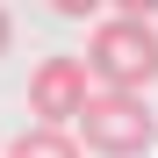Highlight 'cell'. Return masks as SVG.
Returning <instances> with one entry per match:
<instances>
[{
  "instance_id": "6da1fadb",
  "label": "cell",
  "mask_w": 158,
  "mask_h": 158,
  "mask_svg": "<svg viewBox=\"0 0 158 158\" xmlns=\"http://www.w3.org/2000/svg\"><path fill=\"white\" fill-rule=\"evenodd\" d=\"M86 79H94V94H151V79H158V22L144 7H122L108 22H94V36H86Z\"/></svg>"
},
{
  "instance_id": "7a4b0ae2",
  "label": "cell",
  "mask_w": 158,
  "mask_h": 158,
  "mask_svg": "<svg viewBox=\"0 0 158 158\" xmlns=\"http://www.w3.org/2000/svg\"><path fill=\"white\" fill-rule=\"evenodd\" d=\"M151 137H158V115L137 94H94L86 115H79V144L94 158H144Z\"/></svg>"
},
{
  "instance_id": "3957f363",
  "label": "cell",
  "mask_w": 158,
  "mask_h": 158,
  "mask_svg": "<svg viewBox=\"0 0 158 158\" xmlns=\"http://www.w3.org/2000/svg\"><path fill=\"white\" fill-rule=\"evenodd\" d=\"M94 101V79H86V58H36L29 72V115L36 129H72Z\"/></svg>"
},
{
  "instance_id": "277c9868",
  "label": "cell",
  "mask_w": 158,
  "mask_h": 158,
  "mask_svg": "<svg viewBox=\"0 0 158 158\" xmlns=\"http://www.w3.org/2000/svg\"><path fill=\"white\" fill-rule=\"evenodd\" d=\"M7 158H79V137L72 129H22L7 144Z\"/></svg>"
},
{
  "instance_id": "5b68a950",
  "label": "cell",
  "mask_w": 158,
  "mask_h": 158,
  "mask_svg": "<svg viewBox=\"0 0 158 158\" xmlns=\"http://www.w3.org/2000/svg\"><path fill=\"white\" fill-rule=\"evenodd\" d=\"M7 43H15V15L0 7V58H7Z\"/></svg>"
}]
</instances>
